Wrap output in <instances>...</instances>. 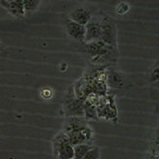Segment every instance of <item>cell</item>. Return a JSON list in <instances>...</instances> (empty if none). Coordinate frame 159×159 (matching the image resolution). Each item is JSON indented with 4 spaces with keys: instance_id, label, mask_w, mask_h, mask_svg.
Returning <instances> with one entry per match:
<instances>
[{
    "instance_id": "6da1fadb",
    "label": "cell",
    "mask_w": 159,
    "mask_h": 159,
    "mask_svg": "<svg viewBox=\"0 0 159 159\" xmlns=\"http://www.w3.org/2000/svg\"><path fill=\"white\" fill-rule=\"evenodd\" d=\"M74 146L83 143H93L94 132L83 116H69L66 118L62 130Z\"/></svg>"
},
{
    "instance_id": "7a4b0ae2",
    "label": "cell",
    "mask_w": 159,
    "mask_h": 159,
    "mask_svg": "<svg viewBox=\"0 0 159 159\" xmlns=\"http://www.w3.org/2000/svg\"><path fill=\"white\" fill-rule=\"evenodd\" d=\"M51 151L56 159H74V149L66 134L61 131L51 140Z\"/></svg>"
},
{
    "instance_id": "3957f363",
    "label": "cell",
    "mask_w": 159,
    "mask_h": 159,
    "mask_svg": "<svg viewBox=\"0 0 159 159\" xmlns=\"http://www.w3.org/2000/svg\"><path fill=\"white\" fill-rule=\"evenodd\" d=\"M115 48L108 47L102 41H96L91 43H85V53L94 63L102 62L111 56Z\"/></svg>"
},
{
    "instance_id": "277c9868",
    "label": "cell",
    "mask_w": 159,
    "mask_h": 159,
    "mask_svg": "<svg viewBox=\"0 0 159 159\" xmlns=\"http://www.w3.org/2000/svg\"><path fill=\"white\" fill-rule=\"evenodd\" d=\"M102 25V36L101 41L110 48H116L117 45V30L114 20L108 15H104L101 18Z\"/></svg>"
},
{
    "instance_id": "5b68a950",
    "label": "cell",
    "mask_w": 159,
    "mask_h": 159,
    "mask_svg": "<svg viewBox=\"0 0 159 159\" xmlns=\"http://www.w3.org/2000/svg\"><path fill=\"white\" fill-rule=\"evenodd\" d=\"M102 36V25L101 19L92 17L89 23L85 26V35L84 43H91L101 40Z\"/></svg>"
},
{
    "instance_id": "8992f818",
    "label": "cell",
    "mask_w": 159,
    "mask_h": 159,
    "mask_svg": "<svg viewBox=\"0 0 159 159\" xmlns=\"http://www.w3.org/2000/svg\"><path fill=\"white\" fill-rule=\"evenodd\" d=\"M65 112L67 117L69 116H84V102L80 98H67L65 103Z\"/></svg>"
},
{
    "instance_id": "52a82bcc",
    "label": "cell",
    "mask_w": 159,
    "mask_h": 159,
    "mask_svg": "<svg viewBox=\"0 0 159 159\" xmlns=\"http://www.w3.org/2000/svg\"><path fill=\"white\" fill-rule=\"evenodd\" d=\"M65 27L67 34L78 42H84L85 35V26L75 23L69 18H66L65 21Z\"/></svg>"
},
{
    "instance_id": "ba28073f",
    "label": "cell",
    "mask_w": 159,
    "mask_h": 159,
    "mask_svg": "<svg viewBox=\"0 0 159 159\" xmlns=\"http://www.w3.org/2000/svg\"><path fill=\"white\" fill-rule=\"evenodd\" d=\"M93 15L92 12L89 9L86 8H76L74 9L68 15L67 18H69L71 21L78 23L80 25H83V26H86L89 21L92 19Z\"/></svg>"
},
{
    "instance_id": "9c48e42d",
    "label": "cell",
    "mask_w": 159,
    "mask_h": 159,
    "mask_svg": "<svg viewBox=\"0 0 159 159\" xmlns=\"http://www.w3.org/2000/svg\"><path fill=\"white\" fill-rule=\"evenodd\" d=\"M1 6L12 16L17 18H22L25 16V11L23 7L22 0H12V1H7V0H1Z\"/></svg>"
},
{
    "instance_id": "30bf717a",
    "label": "cell",
    "mask_w": 159,
    "mask_h": 159,
    "mask_svg": "<svg viewBox=\"0 0 159 159\" xmlns=\"http://www.w3.org/2000/svg\"><path fill=\"white\" fill-rule=\"evenodd\" d=\"M107 84L112 89L120 88L123 85L122 77L116 70H113V69L109 70V72L107 74Z\"/></svg>"
},
{
    "instance_id": "8fae6325",
    "label": "cell",
    "mask_w": 159,
    "mask_h": 159,
    "mask_svg": "<svg viewBox=\"0 0 159 159\" xmlns=\"http://www.w3.org/2000/svg\"><path fill=\"white\" fill-rule=\"evenodd\" d=\"M94 145L93 143H83V144H77L73 146L74 149V159H82L88 150Z\"/></svg>"
},
{
    "instance_id": "7c38bea8",
    "label": "cell",
    "mask_w": 159,
    "mask_h": 159,
    "mask_svg": "<svg viewBox=\"0 0 159 159\" xmlns=\"http://www.w3.org/2000/svg\"><path fill=\"white\" fill-rule=\"evenodd\" d=\"M22 1L25 11V15L35 11L39 8L40 3H41V0H22Z\"/></svg>"
},
{
    "instance_id": "4fadbf2b",
    "label": "cell",
    "mask_w": 159,
    "mask_h": 159,
    "mask_svg": "<svg viewBox=\"0 0 159 159\" xmlns=\"http://www.w3.org/2000/svg\"><path fill=\"white\" fill-rule=\"evenodd\" d=\"M97 109L96 106H94L92 103L86 102H84V116L86 120L89 119H96L97 118Z\"/></svg>"
},
{
    "instance_id": "5bb4252c",
    "label": "cell",
    "mask_w": 159,
    "mask_h": 159,
    "mask_svg": "<svg viewBox=\"0 0 159 159\" xmlns=\"http://www.w3.org/2000/svg\"><path fill=\"white\" fill-rule=\"evenodd\" d=\"M82 159H101V148L96 145H92Z\"/></svg>"
},
{
    "instance_id": "9a60e30c",
    "label": "cell",
    "mask_w": 159,
    "mask_h": 159,
    "mask_svg": "<svg viewBox=\"0 0 159 159\" xmlns=\"http://www.w3.org/2000/svg\"><path fill=\"white\" fill-rule=\"evenodd\" d=\"M147 159H158V138H154L153 143L150 146Z\"/></svg>"
},
{
    "instance_id": "2e32d148",
    "label": "cell",
    "mask_w": 159,
    "mask_h": 159,
    "mask_svg": "<svg viewBox=\"0 0 159 159\" xmlns=\"http://www.w3.org/2000/svg\"><path fill=\"white\" fill-rule=\"evenodd\" d=\"M130 10V6L128 3H125V2H121L119 3L117 6H116V13L118 14H125L126 12H128V11Z\"/></svg>"
},
{
    "instance_id": "e0dca14e",
    "label": "cell",
    "mask_w": 159,
    "mask_h": 159,
    "mask_svg": "<svg viewBox=\"0 0 159 159\" xmlns=\"http://www.w3.org/2000/svg\"><path fill=\"white\" fill-rule=\"evenodd\" d=\"M151 80L153 83H158V66L152 69L151 73Z\"/></svg>"
},
{
    "instance_id": "ac0fdd59",
    "label": "cell",
    "mask_w": 159,
    "mask_h": 159,
    "mask_svg": "<svg viewBox=\"0 0 159 159\" xmlns=\"http://www.w3.org/2000/svg\"><path fill=\"white\" fill-rule=\"evenodd\" d=\"M2 50H3V46L1 43H0V51H2Z\"/></svg>"
},
{
    "instance_id": "d6986e66",
    "label": "cell",
    "mask_w": 159,
    "mask_h": 159,
    "mask_svg": "<svg viewBox=\"0 0 159 159\" xmlns=\"http://www.w3.org/2000/svg\"><path fill=\"white\" fill-rule=\"evenodd\" d=\"M7 1H12V0H7Z\"/></svg>"
}]
</instances>
